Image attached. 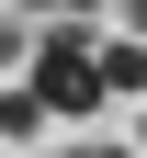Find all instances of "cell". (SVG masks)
<instances>
[{"label":"cell","mask_w":147,"mask_h":158,"mask_svg":"<svg viewBox=\"0 0 147 158\" xmlns=\"http://www.w3.org/2000/svg\"><path fill=\"white\" fill-rule=\"evenodd\" d=\"M23 79H34V102H45V113H91V102H102V45H91L79 23H57L45 45H34Z\"/></svg>","instance_id":"cell-1"},{"label":"cell","mask_w":147,"mask_h":158,"mask_svg":"<svg viewBox=\"0 0 147 158\" xmlns=\"http://www.w3.org/2000/svg\"><path fill=\"white\" fill-rule=\"evenodd\" d=\"M102 90H147V45H102Z\"/></svg>","instance_id":"cell-2"},{"label":"cell","mask_w":147,"mask_h":158,"mask_svg":"<svg viewBox=\"0 0 147 158\" xmlns=\"http://www.w3.org/2000/svg\"><path fill=\"white\" fill-rule=\"evenodd\" d=\"M34 124H45V102H34V79H23V90H0V135H34Z\"/></svg>","instance_id":"cell-3"},{"label":"cell","mask_w":147,"mask_h":158,"mask_svg":"<svg viewBox=\"0 0 147 158\" xmlns=\"http://www.w3.org/2000/svg\"><path fill=\"white\" fill-rule=\"evenodd\" d=\"M11 56H23V23H0V68H11Z\"/></svg>","instance_id":"cell-4"},{"label":"cell","mask_w":147,"mask_h":158,"mask_svg":"<svg viewBox=\"0 0 147 158\" xmlns=\"http://www.w3.org/2000/svg\"><path fill=\"white\" fill-rule=\"evenodd\" d=\"M45 11H57V23H79V11H91V0H45Z\"/></svg>","instance_id":"cell-5"},{"label":"cell","mask_w":147,"mask_h":158,"mask_svg":"<svg viewBox=\"0 0 147 158\" xmlns=\"http://www.w3.org/2000/svg\"><path fill=\"white\" fill-rule=\"evenodd\" d=\"M68 158H136V147H68Z\"/></svg>","instance_id":"cell-6"},{"label":"cell","mask_w":147,"mask_h":158,"mask_svg":"<svg viewBox=\"0 0 147 158\" xmlns=\"http://www.w3.org/2000/svg\"><path fill=\"white\" fill-rule=\"evenodd\" d=\"M136 45H147V0H136Z\"/></svg>","instance_id":"cell-7"}]
</instances>
